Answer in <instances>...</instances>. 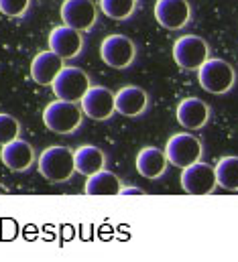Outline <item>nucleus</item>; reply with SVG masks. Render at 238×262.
<instances>
[{"label":"nucleus","mask_w":238,"mask_h":262,"mask_svg":"<svg viewBox=\"0 0 238 262\" xmlns=\"http://www.w3.org/2000/svg\"><path fill=\"white\" fill-rule=\"evenodd\" d=\"M197 81L202 90L214 96L228 94L236 83V71L226 59L220 57H208L197 69Z\"/></svg>","instance_id":"f257e3e1"},{"label":"nucleus","mask_w":238,"mask_h":262,"mask_svg":"<svg viewBox=\"0 0 238 262\" xmlns=\"http://www.w3.org/2000/svg\"><path fill=\"white\" fill-rule=\"evenodd\" d=\"M39 173L49 181V183H65L73 177L75 167H73V150L61 144L47 146L37 161Z\"/></svg>","instance_id":"f03ea898"},{"label":"nucleus","mask_w":238,"mask_h":262,"mask_svg":"<svg viewBox=\"0 0 238 262\" xmlns=\"http://www.w3.org/2000/svg\"><path fill=\"white\" fill-rule=\"evenodd\" d=\"M82 110L75 102L55 100L45 106L43 110V124L45 128L55 134H73L82 126Z\"/></svg>","instance_id":"7ed1b4c3"},{"label":"nucleus","mask_w":238,"mask_h":262,"mask_svg":"<svg viewBox=\"0 0 238 262\" xmlns=\"http://www.w3.org/2000/svg\"><path fill=\"white\" fill-rule=\"evenodd\" d=\"M163 150H165L167 163L177 169L189 167L195 161H202V155H204L202 140L191 132H177V134L169 136Z\"/></svg>","instance_id":"20e7f679"},{"label":"nucleus","mask_w":238,"mask_h":262,"mask_svg":"<svg viewBox=\"0 0 238 262\" xmlns=\"http://www.w3.org/2000/svg\"><path fill=\"white\" fill-rule=\"evenodd\" d=\"M181 187L189 195H212L216 191V173L214 165L195 161L189 167L181 169Z\"/></svg>","instance_id":"39448f33"},{"label":"nucleus","mask_w":238,"mask_h":262,"mask_svg":"<svg viewBox=\"0 0 238 262\" xmlns=\"http://www.w3.org/2000/svg\"><path fill=\"white\" fill-rule=\"evenodd\" d=\"M51 85H53V94L57 96V100L77 104L92 83H90V75L84 69L63 66V69L57 73V77L53 79Z\"/></svg>","instance_id":"423d86ee"},{"label":"nucleus","mask_w":238,"mask_h":262,"mask_svg":"<svg viewBox=\"0 0 238 262\" xmlns=\"http://www.w3.org/2000/svg\"><path fill=\"white\" fill-rule=\"evenodd\" d=\"M208 57L210 47L197 35H183L173 43V61L185 71H197Z\"/></svg>","instance_id":"0eeeda50"},{"label":"nucleus","mask_w":238,"mask_h":262,"mask_svg":"<svg viewBox=\"0 0 238 262\" xmlns=\"http://www.w3.org/2000/svg\"><path fill=\"white\" fill-rule=\"evenodd\" d=\"M80 110L90 120H96V122L110 120L116 114V110H114V92H110L104 85H90L88 92L80 100Z\"/></svg>","instance_id":"6e6552de"},{"label":"nucleus","mask_w":238,"mask_h":262,"mask_svg":"<svg viewBox=\"0 0 238 262\" xmlns=\"http://www.w3.org/2000/svg\"><path fill=\"white\" fill-rule=\"evenodd\" d=\"M100 57L112 69H126L136 57V45L126 35H108L100 45Z\"/></svg>","instance_id":"1a4fd4ad"},{"label":"nucleus","mask_w":238,"mask_h":262,"mask_svg":"<svg viewBox=\"0 0 238 262\" xmlns=\"http://www.w3.org/2000/svg\"><path fill=\"white\" fill-rule=\"evenodd\" d=\"M60 14L65 27L86 33L96 25L98 8L92 0H63Z\"/></svg>","instance_id":"9d476101"},{"label":"nucleus","mask_w":238,"mask_h":262,"mask_svg":"<svg viewBox=\"0 0 238 262\" xmlns=\"http://www.w3.org/2000/svg\"><path fill=\"white\" fill-rule=\"evenodd\" d=\"M153 12L155 20L167 31H181L191 18V8L187 0H157Z\"/></svg>","instance_id":"9b49d317"},{"label":"nucleus","mask_w":238,"mask_h":262,"mask_svg":"<svg viewBox=\"0 0 238 262\" xmlns=\"http://www.w3.org/2000/svg\"><path fill=\"white\" fill-rule=\"evenodd\" d=\"M47 45H49V51H53L57 57L67 61V59H75L82 53L84 37H82L80 31H73L65 25H60L49 33Z\"/></svg>","instance_id":"f8f14e48"},{"label":"nucleus","mask_w":238,"mask_h":262,"mask_svg":"<svg viewBox=\"0 0 238 262\" xmlns=\"http://www.w3.org/2000/svg\"><path fill=\"white\" fill-rule=\"evenodd\" d=\"M0 161H2V165L8 171H12V173H25L35 163V150H33V146L27 140H23L18 136V138L2 144Z\"/></svg>","instance_id":"ddd939ff"},{"label":"nucleus","mask_w":238,"mask_h":262,"mask_svg":"<svg viewBox=\"0 0 238 262\" xmlns=\"http://www.w3.org/2000/svg\"><path fill=\"white\" fill-rule=\"evenodd\" d=\"M149 108V94L138 85H124L114 94V110L124 118H136Z\"/></svg>","instance_id":"4468645a"},{"label":"nucleus","mask_w":238,"mask_h":262,"mask_svg":"<svg viewBox=\"0 0 238 262\" xmlns=\"http://www.w3.org/2000/svg\"><path fill=\"white\" fill-rule=\"evenodd\" d=\"M175 118L185 130H200L210 120V106L200 98H183L175 108Z\"/></svg>","instance_id":"2eb2a0df"},{"label":"nucleus","mask_w":238,"mask_h":262,"mask_svg":"<svg viewBox=\"0 0 238 262\" xmlns=\"http://www.w3.org/2000/svg\"><path fill=\"white\" fill-rule=\"evenodd\" d=\"M167 157H165V150L163 148H157V146H145L138 150L136 155V161H134V167H136V173L149 181H155V179H161L167 171Z\"/></svg>","instance_id":"dca6fc26"},{"label":"nucleus","mask_w":238,"mask_h":262,"mask_svg":"<svg viewBox=\"0 0 238 262\" xmlns=\"http://www.w3.org/2000/svg\"><path fill=\"white\" fill-rule=\"evenodd\" d=\"M63 69V59L57 57L53 51H41L33 57L31 61V77L39 83V85H51L53 79L57 77Z\"/></svg>","instance_id":"f3484780"},{"label":"nucleus","mask_w":238,"mask_h":262,"mask_svg":"<svg viewBox=\"0 0 238 262\" xmlns=\"http://www.w3.org/2000/svg\"><path fill=\"white\" fill-rule=\"evenodd\" d=\"M73 167H75V173L90 177L106 167V155L102 148L94 144H82L73 150Z\"/></svg>","instance_id":"a211bd4d"},{"label":"nucleus","mask_w":238,"mask_h":262,"mask_svg":"<svg viewBox=\"0 0 238 262\" xmlns=\"http://www.w3.org/2000/svg\"><path fill=\"white\" fill-rule=\"evenodd\" d=\"M86 179H88L84 185L86 195H118L120 187H122L118 175L112 171H106V169H102Z\"/></svg>","instance_id":"6ab92c4d"},{"label":"nucleus","mask_w":238,"mask_h":262,"mask_svg":"<svg viewBox=\"0 0 238 262\" xmlns=\"http://www.w3.org/2000/svg\"><path fill=\"white\" fill-rule=\"evenodd\" d=\"M214 173H216V185L218 187H222L226 191H238V157H234V155L222 157L216 163Z\"/></svg>","instance_id":"aec40b11"},{"label":"nucleus","mask_w":238,"mask_h":262,"mask_svg":"<svg viewBox=\"0 0 238 262\" xmlns=\"http://www.w3.org/2000/svg\"><path fill=\"white\" fill-rule=\"evenodd\" d=\"M100 8L112 20H128L136 10V0H100Z\"/></svg>","instance_id":"412c9836"},{"label":"nucleus","mask_w":238,"mask_h":262,"mask_svg":"<svg viewBox=\"0 0 238 262\" xmlns=\"http://www.w3.org/2000/svg\"><path fill=\"white\" fill-rule=\"evenodd\" d=\"M18 136H21V122L10 114L0 112V146Z\"/></svg>","instance_id":"4be33fe9"},{"label":"nucleus","mask_w":238,"mask_h":262,"mask_svg":"<svg viewBox=\"0 0 238 262\" xmlns=\"http://www.w3.org/2000/svg\"><path fill=\"white\" fill-rule=\"evenodd\" d=\"M31 0H0V12L10 18H18L27 12Z\"/></svg>","instance_id":"5701e85b"},{"label":"nucleus","mask_w":238,"mask_h":262,"mask_svg":"<svg viewBox=\"0 0 238 262\" xmlns=\"http://www.w3.org/2000/svg\"><path fill=\"white\" fill-rule=\"evenodd\" d=\"M118 195H145V189L134 187V185H128V187H120Z\"/></svg>","instance_id":"b1692460"}]
</instances>
